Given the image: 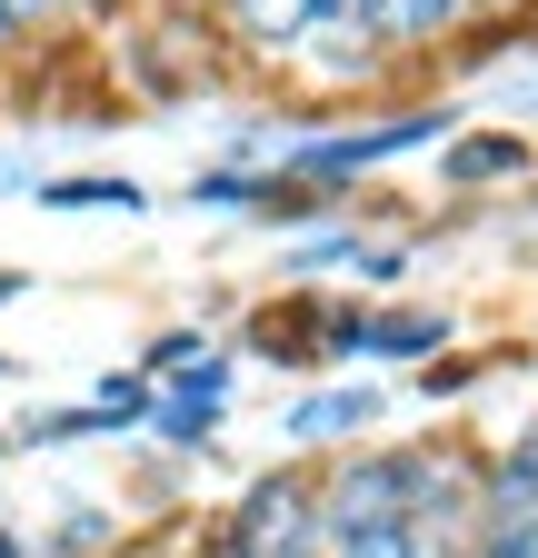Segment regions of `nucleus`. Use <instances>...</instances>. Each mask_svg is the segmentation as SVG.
<instances>
[{"instance_id":"nucleus-5","label":"nucleus","mask_w":538,"mask_h":558,"mask_svg":"<svg viewBox=\"0 0 538 558\" xmlns=\"http://www.w3.org/2000/svg\"><path fill=\"white\" fill-rule=\"evenodd\" d=\"M280 429H290V449H350L359 429H379V389H309L290 418H280Z\"/></svg>"},{"instance_id":"nucleus-1","label":"nucleus","mask_w":538,"mask_h":558,"mask_svg":"<svg viewBox=\"0 0 538 558\" xmlns=\"http://www.w3.org/2000/svg\"><path fill=\"white\" fill-rule=\"evenodd\" d=\"M210 558H319V478L309 469H259L240 509L220 519Z\"/></svg>"},{"instance_id":"nucleus-17","label":"nucleus","mask_w":538,"mask_h":558,"mask_svg":"<svg viewBox=\"0 0 538 558\" xmlns=\"http://www.w3.org/2000/svg\"><path fill=\"white\" fill-rule=\"evenodd\" d=\"M0 379H11V349H0Z\"/></svg>"},{"instance_id":"nucleus-10","label":"nucleus","mask_w":538,"mask_h":558,"mask_svg":"<svg viewBox=\"0 0 538 558\" xmlns=\"http://www.w3.org/2000/svg\"><path fill=\"white\" fill-rule=\"evenodd\" d=\"M150 190L140 180H50L40 190V209H140Z\"/></svg>"},{"instance_id":"nucleus-18","label":"nucleus","mask_w":538,"mask_h":558,"mask_svg":"<svg viewBox=\"0 0 538 558\" xmlns=\"http://www.w3.org/2000/svg\"><path fill=\"white\" fill-rule=\"evenodd\" d=\"M0 459H11V439H0Z\"/></svg>"},{"instance_id":"nucleus-4","label":"nucleus","mask_w":538,"mask_h":558,"mask_svg":"<svg viewBox=\"0 0 538 558\" xmlns=\"http://www.w3.org/2000/svg\"><path fill=\"white\" fill-rule=\"evenodd\" d=\"M350 21V0H230V31L249 50H309Z\"/></svg>"},{"instance_id":"nucleus-6","label":"nucleus","mask_w":538,"mask_h":558,"mask_svg":"<svg viewBox=\"0 0 538 558\" xmlns=\"http://www.w3.org/2000/svg\"><path fill=\"white\" fill-rule=\"evenodd\" d=\"M468 499H479V519H528L538 509V418H528L479 478H468Z\"/></svg>"},{"instance_id":"nucleus-7","label":"nucleus","mask_w":538,"mask_h":558,"mask_svg":"<svg viewBox=\"0 0 538 558\" xmlns=\"http://www.w3.org/2000/svg\"><path fill=\"white\" fill-rule=\"evenodd\" d=\"M439 339H449L439 310H379V319H359V360H419Z\"/></svg>"},{"instance_id":"nucleus-2","label":"nucleus","mask_w":538,"mask_h":558,"mask_svg":"<svg viewBox=\"0 0 538 558\" xmlns=\"http://www.w3.org/2000/svg\"><path fill=\"white\" fill-rule=\"evenodd\" d=\"M419 140H439V110H409V120H379V130H329V140H299L290 170L319 190V180H350L369 160H399V150H419Z\"/></svg>"},{"instance_id":"nucleus-9","label":"nucleus","mask_w":538,"mask_h":558,"mask_svg":"<svg viewBox=\"0 0 538 558\" xmlns=\"http://www.w3.org/2000/svg\"><path fill=\"white\" fill-rule=\"evenodd\" d=\"M528 170V140L479 130V140H449V190H479V180H518Z\"/></svg>"},{"instance_id":"nucleus-12","label":"nucleus","mask_w":538,"mask_h":558,"mask_svg":"<svg viewBox=\"0 0 538 558\" xmlns=\"http://www.w3.org/2000/svg\"><path fill=\"white\" fill-rule=\"evenodd\" d=\"M329 558H419L409 529H379V538H350V548H329Z\"/></svg>"},{"instance_id":"nucleus-16","label":"nucleus","mask_w":538,"mask_h":558,"mask_svg":"<svg viewBox=\"0 0 538 558\" xmlns=\"http://www.w3.org/2000/svg\"><path fill=\"white\" fill-rule=\"evenodd\" d=\"M11 40H21V31H11V21H0V50H11Z\"/></svg>"},{"instance_id":"nucleus-8","label":"nucleus","mask_w":538,"mask_h":558,"mask_svg":"<svg viewBox=\"0 0 538 558\" xmlns=\"http://www.w3.org/2000/svg\"><path fill=\"white\" fill-rule=\"evenodd\" d=\"M458 11H468V0H350V21L379 31V40H429V31H449Z\"/></svg>"},{"instance_id":"nucleus-3","label":"nucleus","mask_w":538,"mask_h":558,"mask_svg":"<svg viewBox=\"0 0 538 558\" xmlns=\"http://www.w3.org/2000/svg\"><path fill=\"white\" fill-rule=\"evenodd\" d=\"M220 418H230V360L210 349L199 369H180L170 389H150V418H140V429H160L170 449H210Z\"/></svg>"},{"instance_id":"nucleus-11","label":"nucleus","mask_w":538,"mask_h":558,"mask_svg":"<svg viewBox=\"0 0 538 558\" xmlns=\"http://www.w3.org/2000/svg\"><path fill=\"white\" fill-rule=\"evenodd\" d=\"M189 199H199V209H259V180H249V170H210Z\"/></svg>"},{"instance_id":"nucleus-13","label":"nucleus","mask_w":538,"mask_h":558,"mask_svg":"<svg viewBox=\"0 0 538 558\" xmlns=\"http://www.w3.org/2000/svg\"><path fill=\"white\" fill-rule=\"evenodd\" d=\"M60 11V0H0V21H11V31H30V21H50Z\"/></svg>"},{"instance_id":"nucleus-14","label":"nucleus","mask_w":538,"mask_h":558,"mask_svg":"<svg viewBox=\"0 0 538 558\" xmlns=\"http://www.w3.org/2000/svg\"><path fill=\"white\" fill-rule=\"evenodd\" d=\"M0 558H30V538H21V529H0Z\"/></svg>"},{"instance_id":"nucleus-15","label":"nucleus","mask_w":538,"mask_h":558,"mask_svg":"<svg viewBox=\"0 0 538 558\" xmlns=\"http://www.w3.org/2000/svg\"><path fill=\"white\" fill-rule=\"evenodd\" d=\"M60 11H110V0H60Z\"/></svg>"}]
</instances>
